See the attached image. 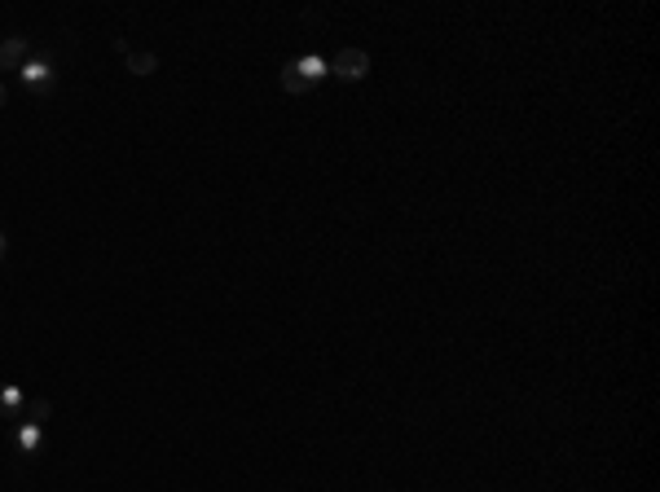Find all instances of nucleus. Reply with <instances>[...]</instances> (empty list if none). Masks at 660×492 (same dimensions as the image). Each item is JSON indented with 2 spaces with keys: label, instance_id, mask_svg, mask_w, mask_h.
Returning a JSON list of instances; mask_svg holds the SVG:
<instances>
[{
  "label": "nucleus",
  "instance_id": "nucleus-10",
  "mask_svg": "<svg viewBox=\"0 0 660 492\" xmlns=\"http://www.w3.org/2000/svg\"><path fill=\"white\" fill-rule=\"evenodd\" d=\"M5 251H9V246H5V233H0V260H5Z\"/></svg>",
  "mask_w": 660,
  "mask_h": 492
},
{
  "label": "nucleus",
  "instance_id": "nucleus-9",
  "mask_svg": "<svg viewBox=\"0 0 660 492\" xmlns=\"http://www.w3.org/2000/svg\"><path fill=\"white\" fill-rule=\"evenodd\" d=\"M9 102V88H5V80H0V106H5Z\"/></svg>",
  "mask_w": 660,
  "mask_h": 492
},
{
  "label": "nucleus",
  "instance_id": "nucleus-1",
  "mask_svg": "<svg viewBox=\"0 0 660 492\" xmlns=\"http://www.w3.org/2000/svg\"><path fill=\"white\" fill-rule=\"evenodd\" d=\"M330 75V66L322 53H304V58H291V62H282V71H278V84H282V93H291V97H304V93H313L317 84H322Z\"/></svg>",
  "mask_w": 660,
  "mask_h": 492
},
{
  "label": "nucleus",
  "instance_id": "nucleus-5",
  "mask_svg": "<svg viewBox=\"0 0 660 492\" xmlns=\"http://www.w3.org/2000/svg\"><path fill=\"white\" fill-rule=\"evenodd\" d=\"M31 49H36V44H31L27 36H9V40H0V71H22V62L31 58Z\"/></svg>",
  "mask_w": 660,
  "mask_h": 492
},
{
  "label": "nucleus",
  "instance_id": "nucleus-7",
  "mask_svg": "<svg viewBox=\"0 0 660 492\" xmlns=\"http://www.w3.org/2000/svg\"><path fill=\"white\" fill-rule=\"evenodd\" d=\"M124 58H128V75H154V71H159V58L146 53V49H128Z\"/></svg>",
  "mask_w": 660,
  "mask_h": 492
},
{
  "label": "nucleus",
  "instance_id": "nucleus-2",
  "mask_svg": "<svg viewBox=\"0 0 660 492\" xmlns=\"http://www.w3.org/2000/svg\"><path fill=\"white\" fill-rule=\"evenodd\" d=\"M18 80H22V88H27L31 97H53V93H58V84H62V66H58V58H53L49 49H31V58L22 62Z\"/></svg>",
  "mask_w": 660,
  "mask_h": 492
},
{
  "label": "nucleus",
  "instance_id": "nucleus-8",
  "mask_svg": "<svg viewBox=\"0 0 660 492\" xmlns=\"http://www.w3.org/2000/svg\"><path fill=\"white\" fill-rule=\"evenodd\" d=\"M49 413H53V405L44 396H31V405H27V418L22 422H49Z\"/></svg>",
  "mask_w": 660,
  "mask_h": 492
},
{
  "label": "nucleus",
  "instance_id": "nucleus-3",
  "mask_svg": "<svg viewBox=\"0 0 660 492\" xmlns=\"http://www.w3.org/2000/svg\"><path fill=\"white\" fill-rule=\"evenodd\" d=\"M326 66H330V75H335V80L357 84V80H366V75H370V53L366 49H352V44H348V49H339Z\"/></svg>",
  "mask_w": 660,
  "mask_h": 492
},
{
  "label": "nucleus",
  "instance_id": "nucleus-4",
  "mask_svg": "<svg viewBox=\"0 0 660 492\" xmlns=\"http://www.w3.org/2000/svg\"><path fill=\"white\" fill-rule=\"evenodd\" d=\"M40 449H44V422H14V453L40 457Z\"/></svg>",
  "mask_w": 660,
  "mask_h": 492
},
{
  "label": "nucleus",
  "instance_id": "nucleus-6",
  "mask_svg": "<svg viewBox=\"0 0 660 492\" xmlns=\"http://www.w3.org/2000/svg\"><path fill=\"white\" fill-rule=\"evenodd\" d=\"M31 396H22V387L14 383H0V422H22L27 418Z\"/></svg>",
  "mask_w": 660,
  "mask_h": 492
}]
</instances>
